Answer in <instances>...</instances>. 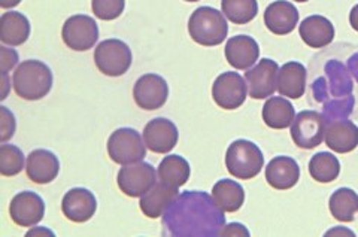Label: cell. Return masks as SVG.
<instances>
[{"mask_svg": "<svg viewBox=\"0 0 358 237\" xmlns=\"http://www.w3.org/2000/svg\"><path fill=\"white\" fill-rule=\"evenodd\" d=\"M224 225V210L212 196L201 191L178 196L163 215L164 234L171 236H221Z\"/></svg>", "mask_w": 358, "mask_h": 237, "instance_id": "cell-1", "label": "cell"}, {"mask_svg": "<svg viewBox=\"0 0 358 237\" xmlns=\"http://www.w3.org/2000/svg\"><path fill=\"white\" fill-rule=\"evenodd\" d=\"M13 85L20 99L29 101L41 100L51 92L52 72L41 60H26L15 69Z\"/></svg>", "mask_w": 358, "mask_h": 237, "instance_id": "cell-2", "label": "cell"}, {"mask_svg": "<svg viewBox=\"0 0 358 237\" xmlns=\"http://www.w3.org/2000/svg\"><path fill=\"white\" fill-rule=\"evenodd\" d=\"M188 33L201 47H217L227 38L229 24L222 13L212 6H200L188 20Z\"/></svg>", "mask_w": 358, "mask_h": 237, "instance_id": "cell-3", "label": "cell"}, {"mask_svg": "<svg viewBox=\"0 0 358 237\" xmlns=\"http://www.w3.org/2000/svg\"><path fill=\"white\" fill-rule=\"evenodd\" d=\"M352 88L354 85L348 69L339 60H330L324 67V76L313 82L312 93L326 108L334 101L352 97Z\"/></svg>", "mask_w": 358, "mask_h": 237, "instance_id": "cell-4", "label": "cell"}, {"mask_svg": "<svg viewBox=\"0 0 358 237\" xmlns=\"http://www.w3.org/2000/svg\"><path fill=\"white\" fill-rule=\"evenodd\" d=\"M264 155L262 150L251 141L238 139L227 148L226 167L231 176L248 180L262 172Z\"/></svg>", "mask_w": 358, "mask_h": 237, "instance_id": "cell-5", "label": "cell"}, {"mask_svg": "<svg viewBox=\"0 0 358 237\" xmlns=\"http://www.w3.org/2000/svg\"><path fill=\"white\" fill-rule=\"evenodd\" d=\"M131 62V50L120 39H106L96 47L94 63L97 69L106 76L117 78L127 73Z\"/></svg>", "mask_w": 358, "mask_h": 237, "instance_id": "cell-6", "label": "cell"}, {"mask_svg": "<svg viewBox=\"0 0 358 237\" xmlns=\"http://www.w3.org/2000/svg\"><path fill=\"white\" fill-rule=\"evenodd\" d=\"M108 155L121 166L138 163L147 155V145L134 129H118L108 139Z\"/></svg>", "mask_w": 358, "mask_h": 237, "instance_id": "cell-7", "label": "cell"}, {"mask_svg": "<svg viewBox=\"0 0 358 237\" xmlns=\"http://www.w3.org/2000/svg\"><path fill=\"white\" fill-rule=\"evenodd\" d=\"M326 117L317 110H301L291 126V138L301 150H313L326 136Z\"/></svg>", "mask_w": 358, "mask_h": 237, "instance_id": "cell-8", "label": "cell"}, {"mask_svg": "<svg viewBox=\"0 0 358 237\" xmlns=\"http://www.w3.org/2000/svg\"><path fill=\"white\" fill-rule=\"evenodd\" d=\"M155 168L145 161L126 164L120 168L117 184L120 189L129 197H142L157 184Z\"/></svg>", "mask_w": 358, "mask_h": 237, "instance_id": "cell-9", "label": "cell"}, {"mask_svg": "<svg viewBox=\"0 0 358 237\" xmlns=\"http://www.w3.org/2000/svg\"><path fill=\"white\" fill-rule=\"evenodd\" d=\"M62 38L67 48L88 51L99 39V27L94 18L88 15H72L64 21Z\"/></svg>", "mask_w": 358, "mask_h": 237, "instance_id": "cell-10", "label": "cell"}, {"mask_svg": "<svg viewBox=\"0 0 358 237\" xmlns=\"http://www.w3.org/2000/svg\"><path fill=\"white\" fill-rule=\"evenodd\" d=\"M246 96H248V85L238 72L221 73L212 85V99L226 110L241 108Z\"/></svg>", "mask_w": 358, "mask_h": 237, "instance_id": "cell-11", "label": "cell"}, {"mask_svg": "<svg viewBox=\"0 0 358 237\" xmlns=\"http://www.w3.org/2000/svg\"><path fill=\"white\" fill-rule=\"evenodd\" d=\"M169 97V87L160 75H142L133 88V99L136 105L145 110H157L164 106Z\"/></svg>", "mask_w": 358, "mask_h": 237, "instance_id": "cell-12", "label": "cell"}, {"mask_svg": "<svg viewBox=\"0 0 358 237\" xmlns=\"http://www.w3.org/2000/svg\"><path fill=\"white\" fill-rule=\"evenodd\" d=\"M279 66L275 60L263 59L259 64L251 67L245 73V81L248 85V93L251 99L263 100L271 97L276 89Z\"/></svg>", "mask_w": 358, "mask_h": 237, "instance_id": "cell-13", "label": "cell"}, {"mask_svg": "<svg viewBox=\"0 0 358 237\" xmlns=\"http://www.w3.org/2000/svg\"><path fill=\"white\" fill-rule=\"evenodd\" d=\"M9 215L20 227H35L45 215V201L33 191H22L10 201Z\"/></svg>", "mask_w": 358, "mask_h": 237, "instance_id": "cell-14", "label": "cell"}, {"mask_svg": "<svg viewBox=\"0 0 358 237\" xmlns=\"http://www.w3.org/2000/svg\"><path fill=\"white\" fill-rule=\"evenodd\" d=\"M178 138L176 126L167 118L151 120L143 129V142L155 154L171 152L178 143Z\"/></svg>", "mask_w": 358, "mask_h": 237, "instance_id": "cell-15", "label": "cell"}, {"mask_svg": "<svg viewBox=\"0 0 358 237\" xmlns=\"http://www.w3.org/2000/svg\"><path fill=\"white\" fill-rule=\"evenodd\" d=\"M62 210L63 215L72 222H87L94 217L97 200L92 191L87 188H72L63 197Z\"/></svg>", "mask_w": 358, "mask_h": 237, "instance_id": "cell-16", "label": "cell"}, {"mask_svg": "<svg viewBox=\"0 0 358 237\" xmlns=\"http://www.w3.org/2000/svg\"><path fill=\"white\" fill-rule=\"evenodd\" d=\"M324 141L331 151L348 154L358 146V127L346 118L330 120L327 121Z\"/></svg>", "mask_w": 358, "mask_h": 237, "instance_id": "cell-17", "label": "cell"}, {"mask_svg": "<svg viewBox=\"0 0 358 237\" xmlns=\"http://www.w3.org/2000/svg\"><path fill=\"white\" fill-rule=\"evenodd\" d=\"M60 161L57 155L48 150H35L27 155L26 173L31 182L45 185L59 176Z\"/></svg>", "mask_w": 358, "mask_h": 237, "instance_id": "cell-18", "label": "cell"}, {"mask_svg": "<svg viewBox=\"0 0 358 237\" xmlns=\"http://www.w3.org/2000/svg\"><path fill=\"white\" fill-rule=\"evenodd\" d=\"M264 24L273 35H288L299 24V10L287 0H276L264 10Z\"/></svg>", "mask_w": 358, "mask_h": 237, "instance_id": "cell-19", "label": "cell"}, {"mask_svg": "<svg viewBox=\"0 0 358 237\" xmlns=\"http://www.w3.org/2000/svg\"><path fill=\"white\" fill-rule=\"evenodd\" d=\"M226 59L238 71H248L260 57V47L251 36H233L226 45Z\"/></svg>", "mask_w": 358, "mask_h": 237, "instance_id": "cell-20", "label": "cell"}, {"mask_svg": "<svg viewBox=\"0 0 358 237\" xmlns=\"http://www.w3.org/2000/svg\"><path fill=\"white\" fill-rule=\"evenodd\" d=\"M300 179V167L294 158L275 157L266 167L267 184L275 189L285 191L293 188Z\"/></svg>", "mask_w": 358, "mask_h": 237, "instance_id": "cell-21", "label": "cell"}, {"mask_svg": "<svg viewBox=\"0 0 358 237\" xmlns=\"http://www.w3.org/2000/svg\"><path fill=\"white\" fill-rule=\"evenodd\" d=\"M306 67L299 62L285 63L278 72L276 89L287 99H300L306 89Z\"/></svg>", "mask_w": 358, "mask_h": 237, "instance_id": "cell-22", "label": "cell"}, {"mask_svg": "<svg viewBox=\"0 0 358 237\" xmlns=\"http://www.w3.org/2000/svg\"><path fill=\"white\" fill-rule=\"evenodd\" d=\"M300 38L310 48H326L334 39V26L322 15H310L299 26Z\"/></svg>", "mask_w": 358, "mask_h": 237, "instance_id": "cell-23", "label": "cell"}, {"mask_svg": "<svg viewBox=\"0 0 358 237\" xmlns=\"http://www.w3.org/2000/svg\"><path fill=\"white\" fill-rule=\"evenodd\" d=\"M178 189L171 188L164 184H155L148 193H145L141 197L139 206L143 212V215H147L151 220L160 218L172 206V203L178 199Z\"/></svg>", "mask_w": 358, "mask_h": 237, "instance_id": "cell-24", "label": "cell"}, {"mask_svg": "<svg viewBox=\"0 0 358 237\" xmlns=\"http://www.w3.org/2000/svg\"><path fill=\"white\" fill-rule=\"evenodd\" d=\"M30 36V21L21 13H3L0 17V41L10 47H20Z\"/></svg>", "mask_w": 358, "mask_h": 237, "instance_id": "cell-25", "label": "cell"}, {"mask_svg": "<svg viewBox=\"0 0 358 237\" xmlns=\"http://www.w3.org/2000/svg\"><path fill=\"white\" fill-rule=\"evenodd\" d=\"M262 115L267 127L284 130L293 124L296 118V110L285 97H271L264 103Z\"/></svg>", "mask_w": 358, "mask_h": 237, "instance_id": "cell-26", "label": "cell"}, {"mask_svg": "<svg viewBox=\"0 0 358 237\" xmlns=\"http://www.w3.org/2000/svg\"><path fill=\"white\" fill-rule=\"evenodd\" d=\"M157 175H159L162 184L179 189V187L187 184L189 175H192V168L184 157L167 155L157 168Z\"/></svg>", "mask_w": 358, "mask_h": 237, "instance_id": "cell-27", "label": "cell"}, {"mask_svg": "<svg viewBox=\"0 0 358 237\" xmlns=\"http://www.w3.org/2000/svg\"><path fill=\"white\" fill-rule=\"evenodd\" d=\"M212 199L221 210L238 212L245 201V191L236 180L221 179L212 188Z\"/></svg>", "mask_w": 358, "mask_h": 237, "instance_id": "cell-28", "label": "cell"}, {"mask_svg": "<svg viewBox=\"0 0 358 237\" xmlns=\"http://www.w3.org/2000/svg\"><path fill=\"white\" fill-rule=\"evenodd\" d=\"M331 215L341 222H352L358 213V194L351 188L336 189L330 197Z\"/></svg>", "mask_w": 358, "mask_h": 237, "instance_id": "cell-29", "label": "cell"}, {"mask_svg": "<svg viewBox=\"0 0 358 237\" xmlns=\"http://www.w3.org/2000/svg\"><path fill=\"white\" fill-rule=\"evenodd\" d=\"M309 173L312 179L320 184H329L338 179L341 173V163L338 157L330 152H318L310 158Z\"/></svg>", "mask_w": 358, "mask_h": 237, "instance_id": "cell-30", "label": "cell"}, {"mask_svg": "<svg viewBox=\"0 0 358 237\" xmlns=\"http://www.w3.org/2000/svg\"><path fill=\"white\" fill-rule=\"evenodd\" d=\"M221 9L224 17L234 24H248L259 13L257 0H221Z\"/></svg>", "mask_w": 358, "mask_h": 237, "instance_id": "cell-31", "label": "cell"}, {"mask_svg": "<svg viewBox=\"0 0 358 237\" xmlns=\"http://www.w3.org/2000/svg\"><path fill=\"white\" fill-rule=\"evenodd\" d=\"M24 168V154L15 145H0V173L3 176H15Z\"/></svg>", "mask_w": 358, "mask_h": 237, "instance_id": "cell-32", "label": "cell"}, {"mask_svg": "<svg viewBox=\"0 0 358 237\" xmlns=\"http://www.w3.org/2000/svg\"><path fill=\"white\" fill-rule=\"evenodd\" d=\"M126 8V0H92L93 14L103 21L117 20Z\"/></svg>", "mask_w": 358, "mask_h": 237, "instance_id": "cell-33", "label": "cell"}, {"mask_svg": "<svg viewBox=\"0 0 358 237\" xmlns=\"http://www.w3.org/2000/svg\"><path fill=\"white\" fill-rule=\"evenodd\" d=\"M17 129L15 117L6 106H0V142L6 143L14 136Z\"/></svg>", "mask_w": 358, "mask_h": 237, "instance_id": "cell-34", "label": "cell"}, {"mask_svg": "<svg viewBox=\"0 0 358 237\" xmlns=\"http://www.w3.org/2000/svg\"><path fill=\"white\" fill-rule=\"evenodd\" d=\"M18 64V52L6 47L0 48V72L8 73Z\"/></svg>", "mask_w": 358, "mask_h": 237, "instance_id": "cell-35", "label": "cell"}, {"mask_svg": "<svg viewBox=\"0 0 358 237\" xmlns=\"http://www.w3.org/2000/svg\"><path fill=\"white\" fill-rule=\"evenodd\" d=\"M221 236H250V231L242 224H229L224 225Z\"/></svg>", "mask_w": 358, "mask_h": 237, "instance_id": "cell-36", "label": "cell"}, {"mask_svg": "<svg viewBox=\"0 0 358 237\" xmlns=\"http://www.w3.org/2000/svg\"><path fill=\"white\" fill-rule=\"evenodd\" d=\"M348 72L355 78V81L358 82V51L354 52L348 60Z\"/></svg>", "mask_w": 358, "mask_h": 237, "instance_id": "cell-37", "label": "cell"}, {"mask_svg": "<svg viewBox=\"0 0 358 237\" xmlns=\"http://www.w3.org/2000/svg\"><path fill=\"white\" fill-rule=\"evenodd\" d=\"M350 22H351V27L358 31V5H355L351 13H350Z\"/></svg>", "mask_w": 358, "mask_h": 237, "instance_id": "cell-38", "label": "cell"}, {"mask_svg": "<svg viewBox=\"0 0 358 237\" xmlns=\"http://www.w3.org/2000/svg\"><path fill=\"white\" fill-rule=\"evenodd\" d=\"M27 236H54V233L48 229H45V227H39V229L36 227L35 230H30L27 233Z\"/></svg>", "mask_w": 358, "mask_h": 237, "instance_id": "cell-39", "label": "cell"}, {"mask_svg": "<svg viewBox=\"0 0 358 237\" xmlns=\"http://www.w3.org/2000/svg\"><path fill=\"white\" fill-rule=\"evenodd\" d=\"M21 3V0H0V6L3 9H10V8H15Z\"/></svg>", "mask_w": 358, "mask_h": 237, "instance_id": "cell-40", "label": "cell"}, {"mask_svg": "<svg viewBox=\"0 0 358 237\" xmlns=\"http://www.w3.org/2000/svg\"><path fill=\"white\" fill-rule=\"evenodd\" d=\"M2 84H3V93H2V96H0V99L5 100V99L8 97V87H9L8 73H3V75H2Z\"/></svg>", "mask_w": 358, "mask_h": 237, "instance_id": "cell-41", "label": "cell"}, {"mask_svg": "<svg viewBox=\"0 0 358 237\" xmlns=\"http://www.w3.org/2000/svg\"><path fill=\"white\" fill-rule=\"evenodd\" d=\"M331 234H350V236H354V233H352V231H348V230H341V229H334V230L327 231V236H331Z\"/></svg>", "mask_w": 358, "mask_h": 237, "instance_id": "cell-42", "label": "cell"}, {"mask_svg": "<svg viewBox=\"0 0 358 237\" xmlns=\"http://www.w3.org/2000/svg\"><path fill=\"white\" fill-rule=\"evenodd\" d=\"M294 2H300V3H305V2H308V0H294Z\"/></svg>", "mask_w": 358, "mask_h": 237, "instance_id": "cell-43", "label": "cell"}, {"mask_svg": "<svg viewBox=\"0 0 358 237\" xmlns=\"http://www.w3.org/2000/svg\"><path fill=\"white\" fill-rule=\"evenodd\" d=\"M185 2H199V0H185Z\"/></svg>", "mask_w": 358, "mask_h": 237, "instance_id": "cell-44", "label": "cell"}]
</instances>
